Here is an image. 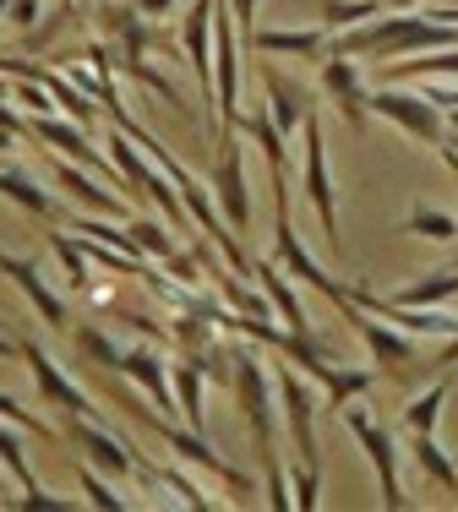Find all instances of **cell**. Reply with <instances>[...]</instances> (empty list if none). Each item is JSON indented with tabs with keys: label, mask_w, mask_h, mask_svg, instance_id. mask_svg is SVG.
Instances as JSON below:
<instances>
[{
	"label": "cell",
	"mask_w": 458,
	"mask_h": 512,
	"mask_svg": "<svg viewBox=\"0 0 458 512\" xmlns=\"http://www.w3.org/2000/svg\"><path fill=\"white\" fill-rule=\"evenodd\" d=\"M371 115L393 120V126H399L409 142H420V148H442V142H448V115H442L426 93H404V88H393V82H382V88H371Z\"/></svg>",
	"instance_id": "obj_5"
},
{
	"label": "cell",
	"mask_w": 458,
	"mask_h": 512,
	"mask_svg": "<svg viewBox=\"0 0 458 512\" xmlns=\"http://www.w3.org/2000/svg\"><path fill=\"white\" fill-rule=\"evenodd\" d=\"M273 256L284 262V273L289 278H300V284H311L322 300H328L333 311H344V322L355 316V295L339 284V278H328L317 267V256H311L306 246H300V235H295V224H289V175H273Z\"/></svg>",
	"instance_id": "obj_2"
},
{
	"label": "cell",
	"mask_w": 458,
	"mask_h": 512,
	"mask_svg": "<svg viewBox=\"0 0 458 512\" xmlns=\"http://www.w3.org/2000/svg\"><path fill=\"white\" fill-rule=\"evenodd\" d=\"M39 17H44L39 0H11V11H6V22H11V28H22V33L39 28Z\"/></svg>",
	"instance_id": "obj_38"
},
{
	"label": "cell",
	"mask_w": 458,
	"mask_h": 512,
	"mask_svg": "<svg viewBox=\"0 0 458 512\" xmlns=\"http://www.w3.org/2000/svg\"><path fill=\"white\" fill-rule=\"evenodd\" d=\"M415 6H420V0H393L388 11H415Z\"/></svg>",
	"instance_id": "obj_45"
},
{
	"label": "cell",
	"mask_w": 458,
	"mask_h": 512,
	"mask_svg": "<svg viewBox=\"0 0 458 512\" xmlns=\"http://www.w3.org/2000/svg\"><path fill=\"white\" fill-rule=\"evenodd\" d=\"M349 327L366 338L371 365H382L388 376H404L409 365H415V333H404V327H393V322H382V316H371L366 306L349 316Z\"/></svg>",
	"instance_id": "obj_12"
},
{
	"label": "cell",
	"mask_w": 458,
	"mask_h": 512,
	"mask_svg": "<svg viewBox=\"0 0 458 512\" xmlns=\"http://www.w3.org/2000/svg\"><path fill=\"white\" fill-rule=\"evenodd\" d=\"M448 131H453V137H458V109H453V115H448Z\"/></svg>",
	"instance_id": "obj_46"
},
{
	"label": "cell",
	"mask_w": 458,
	"mask_h": 512,
	"mask_svg": "<svg viewBox=\"0 0 458 512\" xmlns=\"http://www.w3.org/2000/svg\"><path fill=\"white\" fill-rule=\"evenodd\" d=\"M115 371H126V382H137L159 409H180L175 404V376H170V365L159 360V349H153V344H126V349H120V360H115Z\"/></svg>",
	"instance_id": "obj_16"
},
{
	"label": "cell",
	"mask_w": 458,
	"mask_h": 512,
	"mask_svg": "<svg viewBox=\"0 0 458 512\" xmlns=\"http://www.w3.org/2000/svg\"><path fill=\"white\" fill-rule=\"evenodd\" d=\"M0 191H6V197L17 202L22 213H39V218H55V213H60L50 191H39L28 175H22V169H6V164H0Z\"/></svg>",
	"instance_id": "obj_28"
},
{
	"label": "cell",
	"mask_w": 458,
	"mask_h": 512,
	"mask_svg": "<svg viewBox=\"0 0 458 512\" xmlns=\"http://www.w3.org/2000/svg\"><path fill=\"white\" fill-rule=\"evenodd\" d=\"M442 153H448V158H458V137H453V131H448V142H442Z\"/></svg>",
	"instance_id": "obj_44"
},
{
	"label": "cell",
	"mask_w": 458,
	"mask_h": 512,
	"mask_svg": "<svg viewBox=\"0 0 458 512\" xmlns=\"http://www.w3.org/2000/svg\"><path fill=\"white\" fill-rule=\"evenodd\" d=\"M11 142H17V131H6V126H0V158L11 153Z\"/></svg>",
	"instance_id": "obj_43"
},
{
	"label": "cell",
	"mask_w": 458,
	"mask_h": 512,
	"mask_svg": "<svg viewBox=\"0 0 458 512\" xmlns=\"http://www.w3.org/2000/svg\"><path fill=\"white\" fill-rule=\"evenodd\" d=\"M437 365H442V371H453V365H458V333L448 338V349H442V355H437Z\"/></svg>",
	"instance_id": "obj_41"
},
{
	"label": "cell",
	"mask_w": 458,
	"mask_h": 512,
	"mask_svg": "<svg viewBox=\"0 0 458 512\" xmlns=\"http://www.w3.org/2000/svg\"><path fill=\"white\" fill-rule=\"evenodd\" d=\"M322 93L333 99V109H339L349 126L366 131V120H371V88L360 82V60L355 55H339V50L322 55Z\"/></svg>",
	"instance_id": "obj_10"
},
{
	"label": "cell",
	"mask_w": 458,
	"mask_h": 512,
	"mask_svg": "<svg viewBox=\"0 0 458 512\" xmlns=\"http://www.w3.org/2000/svg\"><path fill=\"white\" fill-rule=\"evenodd\" d=\"M399 235H415V240H458V218L442 213V207H415V213L399 224Z\"/></svg>",
	"instance_id": "obj_31"
},
{
	"label": "cell",
	"mask_w": 458,
	"mask_h": 512,
	"mask_svg": "<svg viewBox=\"0 0 458 512\" xmlns=\"http://www.w3.org/2000/svg\"><path fill=\"white\" fill-rule=\"evenodd\" d=\"M273 382H279V409H284L289 442H295L300 463H322V453H317V409H322L317 387H311L306 371H295V365H279Z\"/></svg>",
	"instance_id": "obj_8"
},
{
	"label": "cell",
	"mask_w": 458,
	"mask_h": 512,
	"mask_svg": "<svg viewBox=\"0 0 458 512\" xmlns=\"http://www.w3.org/2000/svg\"><path fill=\"white\" fill-rule=\"evenodd\" d=\"M448 393H453V371H442L437 382L426 387V393H415L404 404V431H437V420H442V404H448Z\"/></svg>",
	"instance_id": "obj_23"
},
{
	"label": "cell",
	"mask_w": 458,
	"mask_h": 512,
	"mask_svg": "<svg viewBox=\"0 0 458 512\" xmlns=\"http://www.w3.org/2000/svg\"><path fill=\"white\" fill-rule=\"evenodd\" d=\"M22 360H28V371H33V382H39V398L50 409H60V414H82V420H99V409H93V398L82 393L77 382H71L66 371H60V365L44 355L39 344H33V338H22Z\"/></svg>",
	"instance_id": "obj_11"
},
{
	"label": "cell",
	"mask_w": 458,
	"mask_h": 512,
	"mask_svg": "<svg viewBox=\"0 0 458 512\" xmlns=\"http://www.w3.org/2000/svg\"><path fill=\"white\" fill-rule=\"evenodd\" d=\"M11 507H17V512H77V502H66V496H50V491H39V496H17Z\"/></svg>",
	"instance_id": "obj_37"
},
{
	"label": "cell",
	"mask_w": 458,
	"mask_h": 512,
	"mask_svg": "<svg viewBox=\"0 0 458 512\" xmlns=\"http://www.w3.org/2000/svg\"><path fill=\"white\" fill-rule=\"evenodd\" d=\"M229 360H235V382H229V393H235V404L240 414H246V425H251V442H257V463H262V474L268 469H279V382H268V365H262L257 355H251L246 344H235L229 349Z\"/></svg>",
	"instance_id": "obj_1"
},
{
	"label": "cell",
	"mask_w": 458,
	"mask_h": 512,
	"mask_svg": "<svg viewBox=\"0 0 458 512\" xmlns=\"http://www.w3.org/2000/svg\"><path fill=\"white\" fill-rule=\"evenodd\" d=\"M0 278H11V284L22 289V300H28L33 311H39V322L44 327H55V333H66V300L55 295L50 284H44V273H39V262H28V256H11V251H0Z\"/></svg>",
	"instance_id": "obj_14"
},
{
	"label": "cell",
	"mask_w": 458,
	"mask_h": 512,
	"mask_svg": "<svg viewBox=\"0 0 458 512\" xmlns=\"http://www.w3.org/2000/svg\"><path fill=\"white\" fill-rule=\"evenodd\" d=\"M0 420L22 425V431H39L44 442H55V431H50V425H44V420H39V414H33V409H22V404H17V398H11V393H0Z\"/></svg>",
	"instance_id": "obj_36"
},
{
	"label": "cell",
	"mask_w": 458,
	"mask_h": 512,
	"mask_svg": "<svg viewBox=\"0 0 458 512\" xmlns=\"http://www.w3.org/2000/svg\"><path fill=\"white\" fill-rule=\"evenodd\" d=\"M22 425H11V420H0V469L11 474V480H17V491L22 496H39L44 485H39V474L28 469V453H22Z\"/></svg>",
	"instance_id": "obj_27"
},
{
	"label": "cell",
	"mask_w": 458,
	"mask_h": 512,
	"mask_svg": "<svg viewBox=\"0 0 458 512\" xmlns=\"http://www.w3.org/2000/svg\"><path fill=\"white\" fill-rule=\"evenodd\" d=\"M120 404H126V414H137V420L148 425L153 436H164V442H170V453H175L180 463H191V469H208L229 496H257V480H251V474H240L235 463H224L219 453H213V442H202V431H191V425H186V431H175L170 420H159L153 409H142L137 398H120Z\"/></svg>",
	"instance_id": "obj_3"
},
{
	"label": "cell",
	"mask_w": 458,
	"mask_h": 512,
	"mask_svg": "<svg viewBox=\"0 0 458 512\" xmlns=\"http://www.w3.org/2000/svg\"><path fill=\"white\" fill-rule=\"evenodd\" d=\"M409 458L431 485H442L448 496H458V463L448 458V447L437 442V431H409Z\"/></svg>",
	"instance_id": "obj_22"
},
{
	"label": "cell",
	"mask_w": 458,
	"mask_h": 512,
	"mask_svg": "<svg viewBox=\"0 0 458 512\" xmlns=\"http://www.w3.org/2000/svg\"><path fill=\"white\" fill-rule=\"evenodd\" d=\"M420 93H426V99L442 109V115H453V109H458V88H442L437 77H426V88H420Z\"/></svg>",
	"instance_id": "obj_39"
},
{
	"label": "cell",
	"mask_w": 458,
	"mask_h": 512,
	"mask_svg": "<svg viewBox=\"0 0 458 512\" xmlns=\"http://www.w3.org/2000/svg\"><path fill=\"white\" fill-rule=\"evenodd\" d=\"M66 436L82 447V458L99 474H137V447L120 442L115 431H104L99 420H82V414H66Z\"/></svg>",
	"instance_id": "obj_13"
},
{
	"label": "cell",
	"mask_w": 458,
	"mask_h": 512,
	"mask_svg": "<svg viewBox=\"0 0 458 512\" xmlns=\"http://www.w3.org/2000/svg\"><path fill=\"white\" fill-rule=\"evenodd\" d=\"M262 284V295L273 300V316L289 327V333H306V338H317V327H311V316H306V306H300V289L284 278V262L273 256V262H257V273H251Z\"/></svg>",
	"instance_id": "obj_17"
},
{
	"label": "cell",
	"mask_w": 458,
	"mask_h": 512,
	"mask_svg": "<svg viewBox=\"0 0 458 512\" xmlns=\"http://www.w3.org/2000/svg\"><path fill=\"white\" fill-rule=\"evenodd\" d=\"M240 137H251L262 148V158H268V169L273 175H289V137L279 126H273V109L268 104H257V109H240Z\"/></svg>",
	"instance_id": "obj_21"
},
{
	"label": "cell",
	"mask_w": 458,
	"mask_h": 512,
	"mask_svg": "<svg viewBox=\"0 0 458 512\" xmlns=\"http://www.w3.org/2000/svg\"><path fill=\"white\" fill-rule=\"evenodd\" d=\"M246 44L262 55H295V60H322L333 50L328 28H257Z\"/></svg>",
	"instance_id": "obj_20"
},
{
	"label": "cell",
	"mask_w": 458,
	"mask_h": 512,
	"mask_svg": "<svg viewBox=\"0 0 458 512\" xmlns=\"http://www.w3.org/2000/svg\"><path fill=\"white\" fill-rule=\"evenodd\" d=\"M77 485H82V496H88V507H99V512H126L131 507L126 496H115L110 485L99 480V469H93V463H88V469H77Z\"/></svg>",
	"instance_id": "obj_33"
},
{
	"label": "cell",
	"mask_w": 458,
	"mask_h": 512,
	"mask_svg": "<svg viewBox=\"0 0 458 512\" xmlns=\"http://www.w3.org/2000/svg\"><path fill=\"white\" fill-rule=\"evenodd\" d=\"M126 142H131L126 131H120V126H110V137H104V148H110V158L120 164V175H126V191H148V197L159 202L164 213H170V224H175V229H186V218H191V213H186V197H180V191H170L175 180L164 175V169L153 164V158L142 153V148H126Z\"/></svg>",
	"instance_id": "obj_6"
},
{
	"label": "cell",
	"mask_w": 458,
	"mask_h": 512,
	"mask_svg": "<svg viewBox=\"0 0 458 512\" xmlns=\"http://www.w3.org/2000/svg\"><path fill=\"white\" fill-rule=\"evenodd\" d=\"M213 202L229 218L235 235L251 229V186H246V148L240 131H219V158H213Z\"/></svg>",
	"instance_id": "obj_9"
},
{
	"label": "cell",
	"mask_w": 458,
	"mask_h": 512,
	"mask_svg": "<svg viewBox=\"0 0 458 512\" xmlns=\"http://www.w3.org/2000/svg\"><path fill=\"white\" fill-rule=\"evenodd\" d=\"M229 11H235V22H240V39H251V33H257V0H229Z\"/></svg>",
	"instance_id": "obj_40"
},
{
	"label": "cell",
	"mask_w": 458,
	"mask_h": 512,
	"mask_svg": "<svg viewBox=\"0 0 458 512\" xmlns=\"http://www.w3.org/2000/svg\"><path fill=\"white\" fill-rule=\"evenodd\" d=\"M6 11H11V0H0V22H6Z\"/></svg>",
	"instance_id": "obj_47"
},
{
	"label": "cell",
	"mask_w": 458,
	"mask_h": 512,
	"mask_svg": "<svg viewBox=\"0 0 458 512\" xmlns=\"http://www.w3.org/2000/svg\"><path fill=\"white\" fill-rule=\"evenodd\" d=\"M0 355H22V338H6V333H0Z\"/></svg>",
	"instance_id": "obj_42"
},
{
	"label": "cell",
	"mask_w": 458,
	"mask_h": 512,
	"mask_svg": "<svg viewBox=\"0 0 458 512\" xmlns=\"http://www.w3.org/2000/svg\"><path fill=\"white\" fill-rule=\"evenodd\" d=\"M213 6L219 0H191V11L180 17V50H186V66L197 71V88L208 104H213Z\"/></svg>",
	"instance_id": "obj_15"
},
{
	"label": "cell",
	"mask_w": 458,
	"mask_h": 512,
	"mask_svg": "<svg viewBox=\"0 0 458 512\" xmlns=\"http://www.w3.org/2000/svg\"><path fill=\"white\" fill-rule=\"evenodd\" d=\"M409 77H458V44L453 50H426V60H393L388 82H409Z\"/></svg>",
	"instance_id": "obj_30"
},
{
	"label": "cell",
	"mask_w": 458,
	"mask_h": 512,
	"mask_svg": "<svg viewBox=\"0 0 458 512\" xmlns=\"http://www.w3.org/2000/svg\"><path fill=\"white\" fill-rule=\"evenodd\" d=\"M306 169H300V191H306V202H311V213H317V224H322V235H328V246L339 251L344 246V235H339V197H333V175H328V137H322V120H317V109L306 115Z\"/></svg>",
	"instance_id": "obj_7"
},
{
	"label": "cell",
	"mask_w": 458,
	"mask_h": 512,
	"mask_svg": "<svg viewBox=\"0 0 458 512\" xmlns=\"http://www.w3.org/2000/svg\"><path fill=\"white\" fill-rule=\"evenodd\" d=\"M50 175H55V186L66 191L71 202H88L93 213H104V218H120V213H126V207H120V197L104 186L99 175H93V169H77L71 158H50Z\"/></svg>",
	"instance_id": "obj_18"
},
{
	"label": "cell",
	"mask_w": 458,
	"mask_h": 512,
	"mask_svg": "<svg viewBox=\"0 0 458 512\" xmlns=\"http://www.w3.org/2000/svg\"><path fill=\"white\" fill-rule=\"evenodd\" d=\"M77 344L88 349V355L99 360V365H110V371H115V360H120V344H110V338H104V327L82 322V327H77Z\"/></svg>",
	"instance_id": "obj_35"
},
{
	"label": "cell",
	"mask_w": 458,
	"mask_h": 512,
	"mask_svg": "<svg viewBox=\"0 0 458 512\" xmlns=\"http://www.w3.org/2000/svg\"><path fill=\"white\" fill-rule=\"evenodd\" d=\"M289 485H295V507L311 512V507H317V491H322V463H295Z\"/></svg>",
	"instance_id": "obj_34"
},
{
	"label": "cell",
	"mask_w": 458,
	"mask_h": 512,
	"mask_svg": "<svg viewBox=\"0 0 458 512\" xmlns=\"http://www.w3.org/2000/svg\"><path fill=\"white\" fill-rule=\"evenodd\" d=\"M322 28L328 33H349V28H360V22H371V17H382V0H322Z\"/></svg>",
	"instance_id": "obj_29"
},
{
	"label": "cell",
	"mask_w": 458,
	"mask_h": 512,
	"mask_svg": "<svg viewBox=\"0 0 458 512\" xmlns=\"http://www.w3.org/2000/svg\"><path fill=\"white\" fill-rule=\"evenodd\" d=\"M170 376H175V404H180V414H186V425L202 431V420H208V409H202V382H208V371H202L197 360H180Z\"/></svg>",
	"instance_id": "obj_26"
},
{
	"label": "cell",
	"mask_w": 458,
	"mask_h": 512,
	"mask_svg": "<svg viewBox=\"0 0 458 512\" xmlns=\"http://www.w3.org/2000/svg\"><path fill=\"white\" fill-rule=\"evenodd\" d=\"M77 6H82V0H77Z\"/></svg>",
	"instance_id": "obj_48"
},
{
	"label": "cell",
	"mask_w": 458,
	"mask_h": 512,
	"mask_svg": "<svg viewBox=\"0 0 458 512\" xmlns=\"http://www.w3.org/2000/svg\"><path fill=\"white\" fill-rule=\"evenodd\" d=\"M339 420L355 431V442H360V453L371 458V474H377V496H382V507L388 512H404L409 507V496H404V480H399V442H393V431L382 420H371L366 409H355V404H344L339 409Z\"/></svg>",
	"instance_id": "obj_4"
},
{
	"label": "cell",
	"mask_w": 458,
	"mask_h": 512,
	"mask_svg": "<svg viewBox=\"0 0 458 512\" xmlns=\"http://www.w3.org/2000/svg\"><path fill=\"white\" fill-rule=\"evenodd\" d=\"M371 387H377V371H360V365H339V360H333L328 382H322V404L344 409V404H355L360 393H371Z\"/></svg>",
	"instance_id": "obj_25"
},
{
	"label": "cell",
	"mask_w": 458,
	"mask_h": 512,
	"mask_svg": "<svg viewBox=\"0 0 458 512\" xmlns=\"http://www.w3.org/2000/svg\"><path fill=\"white\" fill-rule=\"evenodd\" d=\"M262 88H268L273 126H279L284 137H295V131L306 126V115H311V93L300 88L295 77H284V71H273V66H262Z\"/></svg>",
	"instance_id": "obj_19"
},
{
	"label": "cell",
	"mask_w": 458,
	"mask_h": 512,
	"mask_svg": "<svg viewBox=\"0 0 458 512\" xmlns=\"http://www.w3.org/2000/svg\"><path fill=\"white\" fill-rule=\"evenodd\" d=\"M50 246L60 256V267H66L71 289H93V267H88V251H82V240L71 235V229H60V235H50Z\"/></svg>",
	"instance_id": "obj_32"
},
{
	"label": "cell",
	"mask_w": 458,
	"mask_h": 512,
	"mask_svg": "<svg viewBox=\"0 0 458 512\" xmlns=\"http://www.w3.org/2000/svg\"><path fill=\"white\" fill-rule=\"evenodd\" d=\"M458 295V262L448 267H437V273H420L409 289H399V306H442V300H453Z\"/></svg>",
	"instance_id": "obj_24"
}]
</instances>
